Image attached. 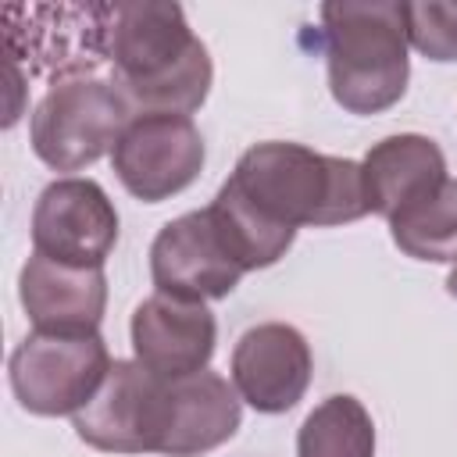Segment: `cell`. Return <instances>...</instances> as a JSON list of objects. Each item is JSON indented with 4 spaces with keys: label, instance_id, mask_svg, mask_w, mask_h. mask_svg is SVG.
Here are the masks:
<instances>
[{
    "label": "cell",
    "instance_id": "cell-1",
    "mask_svg": "<svg viewBox=\"0 0 457 457\" xmlns=\"http://www.w3.org/2000/svg\"><path fill=\"white\" fill-rule=\"evenodd\" d=\"M100 54L111 64V82L132 118H189L211 93V54L204 39L193 36L179 4L104 7Z\"/></svg>",
    "mask_w": 457,
    "mask_h": 457
},
{
    "label": "cell",
    "instance_id": "cell-2",
    "mask_svg": "<svg viewBox=\"0 0 457 457\" xmlns=\"http://www.w3.org/2000/svg\"><path fill=\"white\" fill-rule=\"evenodd\" d=\"M228 186L271 225L278 228H328L357 221L368 211L361 164L346 157H328L300 143H257L250 146Z\"/></svg>",
    "mask_w": 457,
    "mask_h": 457
},
{
    "label": "cell",
    "instance_id": "cell-3",
    "mask_svg": "<svg viewBox=\"0 0 457 457\" xmlns=\"http://www.w3.org/2000/svg\"><path fill=\"white\" fill-rule=\"evenodd\" d=\"M321 46L328 89L343 111L378 114L403 96L411 75L403 4H321Z\"/></svg>",
    "mask_w": 457,
    "mask_h": 457
},
{
    "label": "cell",
    "instance_id": "cell-4",
    "mask_svg": "<svg viewBox=\"0 0 457 457\" xmlns=\"http://www.w3.org/2000/svg\"><path fill=\"white\" fill-rule=\"evenodd\" d=\"M132 111L111 79L71 75L54 82L32 111V150L54 171H79L114 154Z\"/></svg>",
    "mask_w": 457,
    "mask_h": 457
},
{
    "label": "cell",
    "instance_id": "cell-5",
    "mask_svg": "<svg viewBox=\"0 0 457 457\" xmlns=\"http://www.w3.org/2000/svg\"><path fill=\"white\" fill-rule=\"evenodd\" d=\"M111 353L100 332H39L32 328L11 353V389L29 414H79L104 386Z\"/></svg>",
    "mask_w": 457,
    "mask_h": 457
},
{
    "label": "cell",
    "instance_id": "cell-6",
    "mask_svg": "<svg viewBox=\"0 0 457 457\" xmlns=\"http://www.w3.org/2000/svg\"><path fill=\"white\" fill-rule=\"evenodd\" d=\"M175 418V378L139 361H114L100 393L75 414V432L104 453H164Z\"/></svg>",
    "mask_w": 457,
    "mask_h": 457
},
{
    "label": "cell",
    "instance_id": "cell-7",
    "mask_svg": "<svg viewBox=\"0 0 457 457\" xmlns=\"http://www.w3.org/2000/svg\"><path fill=\"white\" fill-rule=\"evenodd\" d=\"M204 157V136L182 114L132 118L111 154L118 182L143 204H161L193 186Z\"/></svg>",
    "mask_w": 457,
    "mask_h": 457
},
{
    "label": "cell",
    "instance_id": "cell-8",
    "mask_svg": "<svg viewBox=\"0 0 457 457\" xmlns=\"http://www.w3.org/2000/svg\"><path fill=\"white\" fill-rule=\"evenodd\" d=\"M114 243L118 211L100 182L68 175L39 193L32 211L36 253L71 268H104Z\"/></svg>",
    "mask_w": 457,
    "mask_h": 457
},
{
    "label": "cell",
    "instance_id": "cell-9",
    "mask_svg": "<svg viewBox=\"0 0 457 457\" xmlns=\"http://www.w3.org/2000/svg\"><path fill=\"white\" fill-rule=\"evenodd\" d=\"M243 275V264L232 257L207 207L168 221L150 246V278L157 293L175 300H221L239 286Z\"/></svg>",
    "mask_w": 457,
    "mask_h": 457
},
{
    "label": "cell",
    "instance_id": "cell-10",
    "mask_svg": "<svg viewBox=\"0 0 457 457\" xmlns=\"http://www.w3.org/2000/svg\"><path fill=\"white\" fill-rule=\"evenodd\" d=\"M232 386L261 414L296 407L311 386V346L286 321H264L239 336L232 350Z\"/></svg>",
    "mask_w": 457,
    "mask_h": 457
},
{
    "label": "cell",
    "instance_id": "cell-11",
    "mask_svg": "<svg viewBox=\"0 0 457 457\" xmlns=\"http://www.w3.org/2000/svg\"><path fill=\"white\" fill-rule=\"evenodd\" d=\"M214 339L218 325L204 303L154 293L132 311V353L154 375L189 378L207 371Z\"/></svg>",
    "mask_w": 457,
    "mask_h": 457
},
{
    "label": "cell",
    "instance_id": "cell-12",
    "mask_svg": "<svg viewBox=\"0 0 457 457\" xmlns=\"http://www.w3.org/2000/svg\"><path fill=\"white\" fill-rule=\"evenodd\" d=\"M18 296L39 332H96L107 307L104 268H71L32 253L18 278Z\"/></svg>",
    "mask_w": 457,
    "mask_h": 457
},
{
    "label": "cell",
    "instance_id": "cell-13",
    "mask_svg": "<svg viewBox=\"0 0 457 457\" xmlns=\"http://www.w3.org/2000/svg\"><path fill=\"white\" fill-rule=\"evenodd\" d=\"M361 179H364L368 211L389 221L400 207L439 189L450 175H446L443 150L428 136L403 132V136H389V139L375 143L364 154Z\"/></svg>",
    "mask_w": 457,
    "mask_h": 457
},
{
    "label": "cell",
    "instance_id": "cell-14",
    "mask_svg": "<svg viewBox=\"0 0 457 457\" xmlns=\"http://www.w3.org/2000/svg\"><path fill=\"white\" fill-rule=\"evenodd\" d=\"M239 393L214 371L175 378V418L164 457H200L228 443L239 428Z\"/></svg>",
    "mask_w": 457,
    "mask_h": 457
},
{
    "label": "cell",
    "instance_id": "cell-15",
    "mask_svg": "<svg viewBox=\"0 0 457 457\" xmlns=\"http://www.w3.org/2000/svg\"><path fill=\"white\" fill-rule=\"evenodd\" d=\"M393 243L414 261H457V179L389 218Z\"/></svg>",
    "mask_w": 457,
    "mask_h": 457
},
{
    "label": "cell",
    "instance_id": "cell-16",
    "mask_svg": "<svg viewBox=\"0 0 457 457\" xmlns=\"http://www.w3.org/2000/svg\"><path fill=\"white\" fill-rule=\"evenodd\" d=\"M296 457H375V425L357 396L321 400L300 425Z\"/></svg>",
    "mask_w": 457,
    "mask_h": 457
},
{
    "label": "cell",
    "instance_id": "cell-17",
    "mask_svg": "<svg viewBox=\"0 0 457 457\" xmlns=\"http://www.w3.org/2000/svg\"><path fill=\"white\" fill-rule=\"evenodd\" d=\"M211 218L221 232V239L228 243L232 257L243 264V271H257V268H271L278 257H286V250L293 246L289 228H278L271 221H264L228 182L218 189V196L211 200Z\"/></svg>",
    "mask_w": 457,
    "mask_h": 457
},
{
    "label": "cell",
    "instance_id": "cell-18",
    "mask_svg": "<svg viewBox=\"0 0 457 457\" xmlns=\"http://www.w3.org/2000/svg\"><path fill=\"white\" fill-rule=\"evenodd\" d=\"M407 43L428 61H457V4L421 0L403 4Z\"/></svg>",
    "mask_w": 457,
    "mask_h": 457
},
{
    "label": "cell",
    "instance_id": "cell-19",
    "mask_svg": "<svg viewBox=\"0 0 457 457\" xmlns=\"http://www.w3.org/2000/svg\"><path fill=\"white\" fill-rule=\"evenodd\" d=\"M446 293L457 296V261H453V268H450V275H446Z\"/></svg>",
    "mask_w": 457,
    "mask_h": 457
}]
</instances>
